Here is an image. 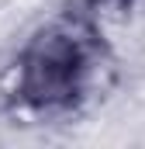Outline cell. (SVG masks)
Returning <instances> with one entry per match:
<instances>
[{
	"mask_svg": "<svg viewBox=\"0 0 145 149\" xmlns=\"http://www.w3.org/2000/svg\"><path fill=\"white\" fill-rule=\"evenodd\" d=\"M117 83V59L100 21L66 10L38 24L0 76V97L14 114L62 121L104 101Z\"/></svg>",
	"mask_w": 145,
	"mask_h": 149,
	"instance_id": "cell-1",
	"label": "cell"
}]
</instances>
